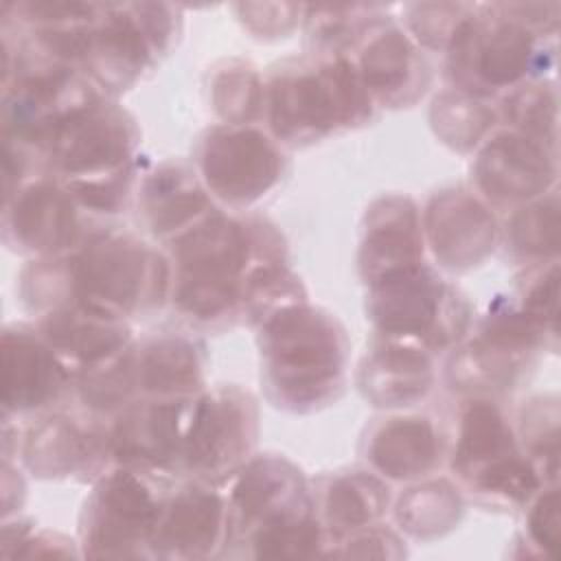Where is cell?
<instances>
[{"instance_id": "obj_1", "label": "cell", "mask_w": 561, "mask_h": 561, "mask_svg": "<svg viewBox=\"0 0 561 561\" xmlns=\"http://www.w3.org/2000/svg\"><path fill=\"white\" fill-rule=\"evenodd\" d=\"M167 245L171 267L169 302L188 324L219 329L241 320L248 272L267 261H285L276 226L256 215L215 210Z\"/></svg>"}, {"instance_id": "obj_2", "label": "cell", "mask_w": 561, "mask_h": 561, "mask_svg": "<svg viewBox=\"0 0 561 561\" xmlns=\"http://www.w3.org/2000/svg\"><path fill=\"white\" fill-rule=\"evenodd\" d=\"M226 548L248 557H316L327 543L311 484L278 454L250 456L228 480Z\"/></svg>"}, {"instance_id": "obj_3", "label": "cell", "mask_w": 561, "mask_h": 561, "mask_svg": "<svg viewBox=\"0 0 561 561\" xmlns=\"http://www.w3.org/2000/svg\"><path fill=\"white\" fill-rule=\"evenodd\" d=\"M348 337L340 320L309 302L259 327L261 381L267 399L287 412H316L346 383Z\"/></svg>"}, {"instance_id": "obj_4", "label": "cell", "mask_w": 561, "mask_h": 561, "mask_svg": "<svg viewBox=\"0 0 561 561\" xmlns=\"http://www.w3.org/2000/svg\"><path fill=\"white\" fill-rule=\"evenodd\" d=\"M351 57L289 59L265 81L263 118L278 145L305 147L355 129L375 114Z\"/></svg>"}, {"instance_id": "obj_5", "label": "cell", "mask_w": 561, "mask_h": 561, "mask_svg": "<svg viewBox=\"0 0 561 561\" xmlns=\"http://www.w3.org/2000/svg\"><path fill=\"white\" fill-rule=\"evenodd\" d=\"M70 265L72 302L129 320L169 300V259L127 230H88Z\"/></svg>"}, {"instance_id": "obj_6", "label": "cell", "mask_w": 561, "mask_h": 561, "mask_svg": "<svg viewBox=\"0 0 561 561\" xmlns=\"http://www.w3.org/2000/svg\"><path fill=\"white\" fill-rule=\"evenodd\" d=\"M445 53L451 88L489 99L526 81L543 79L554 48L500 4H473Z\"/></svg>"}, {"instance_id": "obj_7", "label": "cell", "mask_w": 561, "mask_h": 561, "mask_svg": "<svg viewBox=\"0 0 561 561\" xmlns=\"http://www.w3.org/2000/svg\"><path fill=\"white\" fill-rule=\"evenodd\" d=\"M366 318L375 337L436 353L467 337L471 307L458 287L421 261L368 283Z\"/></svg>"}, {"instance_id": "obj_8", "label": "cell", "mask_w": 561, "mask_h": 561, "mask_svg": "<svg viewBox=\"0 0 561 561\" xmlns=\"http://www.w3.org/2000/svg\"><path fill=\"white\" fill-rule=\"evenodd\" d=\"M175 478L107 467L83 502L79 546L85 557H151V539Z\"/></svg>"}, {"instance_id": "obj_9", "label": "cell", "mask_w": 561, "mask_h": 561, "mask_svg": "<svg viewBox=\"0 0 561 561\" xmlns=\"http://www.w3.org/2000/svg\"><path fill=\"white\" fill-rule=\"evenodd\" d=\"M554 342L517 305L500 300L478 329L454 346L447 381L467 397H491L515 388L541 346Z\"/></svg>"}, {"instance_id": "obj_10", "label": "cell", "mask_w": 561, "mask_h": 561, "mask_svg": "<svg viewBox=\"0 0 561 561\" xmlns=\"http://www.w3.org/2000/svg\"><path fill=\"white\" fill-rule=\"evenodd\" d=\"M259 436V405L237 383L204 388L193 397L180 478L221 484L250 456Z\"/></svg>"}, {"instance_id": "obj_11", "label": "cell", "mask_w": 561, "mask_h": 561, "mask_svg": "<svg viewBox=\"0 0 561 561\" xmlns=\"http://www.w3.org/2000/svg\"><path fill=\"white\" fill-rule=\"evenodd\" d=\"M287 158L256 125H213L197 147L195 171L213 199L241 210L265 197L285 175Z\"/></svg>"}, {"instance_id": "obj_12", "label": "cell", "mask_w": 561, "mask_h": 561, "mask_svg": "<svg viewBox=\"0 0 561 561\" xmlns=\"http://www.w3.org/2000/svg\"><path fill=\"white\" fill-rule=\"evenodd\" d=\"M140 131L129 112L101 99L66 116L46 147L48 173L79 180L112 173L136 160Z\"/></svg>"}, {"instance_id": "obj_13", "label": "cell", "mask_w": 561, "mask_h": 561, "mask_svg": "<svg viewBox=\"0 0 561 561\" xmlns=\"http://www.w3.org/2000/svg\"><path fill=\"white\" fill-rule=\"evenodd\" d=\"M24 467L42 480H96L107 467L110 432L107 421L61 408L31 419L15 445Z\"/></svg>"}, {"instance_id": "obj_14", "label": "cell", "mask_w": 561, "mask_h": 561, "mask_svg": "<svg viewBox=\"0 0 561 561\" xmlns=\"http://www.w3.org/2000/svg\"><path fill=\"white\" fill-rule=\"evenodd\" d=\"M193 397H142L114 414L107 421L112 465L180 478Z\"/></svg>"}, {"instance_id": "obj_15", "label": "cell", "mask_w": 561, "mask_h": 561, "mask_svg": "<svg viewBox=\"0 0 561 561\" xmlns=\"http://www.w3.org/2000/svg\"><path fill=\"white\" fill-rule=\"evenodd\" d=\"M2 228L4 243L33 259L70 252L88 232L79 204L53 173H42L4 195Z\"/></svg>"}, {"instance_id": "obj_16", "label": "cell", "mask_w": 561, "mask_h": 561, "mask_svg": "<svg viewBox=\"0 0 561 561\" xmlns=\"http://www.w3.org/2000/svg\"><path fill=\"white\" fill-rule=\"evenodd\" d=\"M75 392V375L42 337L35 324L2 331L4 419H35L64 405Z\"/></svg>"}, {"instance_id": "obj_17", "label": "cell", "mask_w": 561, "mask_h": 561, "mask_svg": "<svg viewBox=\"0 0 561 561\" xmlns=\"http://www.w3.org/2000/svg\"><path fill=\"white\" fill-rule=\"evenodd\" d=\"M471 180L489 204L517 208L554 188L557 149L502 127L480 145Z\"/></svg>"}, {"instance_id": "obj_18", "label": "cell", "mask_w": 561, "mask_h": 561, "mask_svg": "<svg viewBox=\"0 0 561 561\" xmlns=\"http://www.w3.org/2000/svg\"><path fill=\"white\" fill-rule=\"evenodd\" d=\"M158 57L160 53L138 18L136 2L99 4L79 70L107 99H114L134 88L156 66Z\"/></svg>"}, {"instance_id": "obj_19", "label": "cell", "mask_w": 561, "mask_h": 561, "mask_svg": "<svg viewBox=\"0 0 561 561\" xmlns=\"http://www.w3.org/2000/svg\"><path fill=\"white\" fill-rule=\"evenodd\" d=\"M226 495L221 484L173 480L151 539V557L206 559L226 548Z\"/></svg>"}, {"instance_id": "obj_20", "label": "cell", "mask_w": 561, "mask_h": 561, "mask_svg": "<svg viewBox=\"0 0 561 561\" xmlns=\"http://www.w3.org/2000/svg\"><path fill=\"white\" fill-rule=\"evenodd\" d=\"M351 61L373 103L383 107L412 105L432 79L421 46L388 15L368 31Z\"/></svg>"}, {"instance_id": "obj_21", "label": "cell", "mask_w": 561, "mask_h": 561, "mask_svg": "<svg viewBox=\"0 0 561 561\" xmlns=\"http://www.w3.org/2000/svg\"><path fill=\"white\" fill-rule=\"evenodd\" d=\"M423 219L425 245L440 267L465 272L480 265L495 248L500 230L489 206L469 191L451 188L436 193Z\"/></svg>"}, {"instance_id": "obj_22", "label": "cell", "mask_w": 561, "mask_h": 561, "mask_svg": "<svg viewBox=\"0 0 561 561\" xmlns=\"http://www.w3.org/2000/svg\"><path fill=\"white\" fill-rule=\"evenodd\" d=\"M35 327L75 379L112 362L134 342L129 320L81 302L35 318Z\"/></svg>"}, {"instance_id": "obj_23", "label": "cell", "mask_w": 561, "mask_h": 561, "mask_svg": "<svg viewBox=\"0 0 561 561\" xmlns=\"http://www.w3.org/2000/svg\"><path fill=\"white\" fill-rule=\"evenodd\" d=\"M445 443L440 430L423 414H394L364 438V458L373 471L392 482L423 480L440 467Z\"/></svg>"}, {"instance_id": "obj_24", "label": "cell", "mask_w": 561, "mask_h": 561, "mask_svg": "<svg viewBox=\"0 0 561 561\" xmlns=\"http://www.w3.org/2000/svg\"><path fill=\"white\" fill-rule=\"evenodd\" d=\"M357 261L366 285L388 272L425 261L423 219L410 197L388 195L368 208Z\"/></svg>"}, {"instance_id": "obj_25", "label": "cell", "mask_w": 561, "mask_h": 561, "mask_svg": "<svg viewBox=\"0 0 561 561\" xmlns=\"http://www.w3.org/2000/svg\"><path fill=\"white\" fill-rule=\"evenodd\" d=\"M434 379V353L386 337L373 340L357 375L364 399L375 408H410L427 397Z\"/></svg>"}, {"instance_id": "obj_26", "label": "cell", "mask_w": 561, "mask_h": 561, "mask_svg": "<svg viewBox=\"0 0 561 561\" xmlns=\"http://www.w3.org/2000/svg\"><path fill=\"white\" fill-rule=\"evenodd\" d=\"M519 451L515 427L495 399L469 397L462 403L456 416L449 467L465 489Z\"/></svg>"}, {"instance_id": "obj_27", "label": "cell", "mask_w": 561, "mask_h": 561, "mask_svg": "<svg viewBox=\"0 0 561 561\" xmlns=\"http://www.w3.org/2000/svg\"><path fill=\"white\" fill-rule=\"evenodd\" d=\"M138 204L149 232L162 243L217 210L197 171L178 160H167L145 175L138 186Z\"/></svg>"}, {"instance_id": "obj_28", "label": "cell", "mask_w": 561, "mask_h": 561, "mask_svg": "<svg viewBox=\"0 0 561 561\" xmlns=\"http://www.w3.org/2000/svg\"><path fill=\"white\" fill-rule=\"evenodd\" d=\"M138 397H193L204 390V346L175 331H160L131 344Z\"/></svg>"}, {"instance_id": "obj_29", "label": "cell", "mask_w": 561, "mask_h": 561, "mask_svg": "<svg viewBox=\"0 0 561 561\" xmlns=\"http://www.w3.org/2000/svg\"><path fill=\"white\" fill-rule=\"evenodd\" d=\"M316 513L329 541L375 526L388 511L390 493L383 478L368 471H337L324 476L313 489Z\"/></svg>"}, {"instance_id": "obj_30", "label": "cell", "mask_w": 561, "mask_h": 561, "mask_svg": "<svg viewBox=\"0 0 561 561\" xmlns=\"http://www.w3.org/2000/svg\"><path fill=\"white\" fill-rule=\"evenodd\" d=\"M506 248L524 265L557 261L559 250V197L557 188L513 208L506 224Z\"/></svg>"}, {"instance_id": "obj_31", "label": "cell", "mask_w": 561, "mask_h": 561, "mask_svg": "<svg viewBox=\"0 0 561 561\" xmlns=\"http://www.w3.org/2000/svg\"><path fill=\"white\" fill-rule=\"evenodd\" d=\"M386 15L375 7H305L302 26L318 57H351Z\"/></svg>"}, {"instance_id": "obj_32", "label": "cell", "mask_w": 561, "mask_h": 561, "mask_svg": "<svg viewBox=\"0 0 561 561\" xmlns=\"http://www.w3.org/2000/svg\"><path fill=\"white\" fill-rule=\"evenodd\" d=\"M210 103L224 125H254L263 118L265 81L241 59H224L210 75Z\"/></svg>"}, {"instance_id": "obj_33", "label": "cell", "mask_w": 561, "mask_h": 561, "mask_svg": "<svg viewBox=\"0 0 561 561\" xmlns=\"http://www.w3.org/2000/svg\"><path fill=\"white\" fill-rule=\"evenodd\" d=\"M430 118L440 142L456 151H471L493 134L497 112L482 99L451 88L434 99Z\"/></svg>"}, {"instance_id": "obj_34", "label": "cell", "mask_w": 561, "mask_h": 561, "mask_svg": "<svg viewBox=\"0 0 561 561\" xmlns=\"http://www.w3.org/2000/svg\"><path fill=\"white\" fill-rule=\"evenodd\" d=\"M302 302H307L305 285L289 270L287 261L259 263L243 283L241 320L259 329L272 316Z\"/></svg>"}, {"instance_id": "obj_35", "label": "cell", "mask_w": 561, "mask_h": 561, "mask_svg": "<svg viewBox=\"0 0 561 561\" xmlns=\"http://www.w3.org/2000/svg\"><path fill=\"white\" fill-rule=\"evenodd\" d=\"M462 513V500L447 480L421 482L397 502L394 517L399 526L414 537H436L447 533Z\"/></svg>"}, {"instance_id": "obj_36", "label": "cell", "mask_w": 561, "mask_h": 561, "mask_svg": "<svg viewBox=\"0 0 561 561\" xmlns=\"http://www.w3.org/2000/svg\"><path fill=\"white\" fill-rule=\"evenodd\" d=\"M497 121L506 129L557 149V90L546 79L526 81L502 94Z\"/></svg>"}, {"instance_id": "obj_37", "label": "cell", "mask_w": 561, "mask_h": 561, "mask_svg": "<svg viewBox=\"0 0 561 561\" xmlns=\"http://www.w3.org/2000/svg\"><path fill=\"white\" fill-rule=\"evenodd\" d=\"M522 451L537 465L548 484L559 471V405L557 397H535L519 412L515 427Z\"/></svg>"}, {"instance_id": "obj_38", "label": "cell", "mask_w": 561, "mask_h": 561, "mask_svg": "<svg viewBox=\"0 0 561 561\" xmlns=\"http://www.w3.org/2000/svg\"><path fill=\"white\" fill-rule=\"evenodd\" d=\"M138 178L136 160L129 162L123 169H116L112 173H101L92 178H79V180H61L66 188L70 191L72 199L79 204L81 210L94 213V215H116L121 213L129 197L134 195Z\"/></svg>"}, {"instance_id": "obj_39", "label": "cell", "mask_w": 561, "mask_h": 561, "mask_svg": "<svg viewBox=\"0 0 561 561\" xmlns=\"http://www.w3.org/2000/svg\"><path fill=\"white\" fill-rule=\"evenodd\" d=\"M473 4H412L405 9V33L425 48L447 50L456 28Z\"/></svg>"}, {"instance_id": "obj_40", "label": "cell", "mask_w": 561, "mask_h": 561, "mask_svg": "<svg viewBox=\"0 0 561 561\" xmlns=\"http://www.w3.org/2000/svg\"><path fill=\"white\" fill-rule=\"evenodd\" d=\"M557 302H559V263L548 261L530 265L517 291V307L541 329L557 337Z\"/></svg>"}, {"instance_id": "obj_41", "label": "cell", "mask_w": 561, "mask_h": 561, "mask_svg": "<svg viewBox=\"0 0 561 561\" xmlns=\"http://www.w3.org/2000/svg\"><path fill=\"white\" fill-rule=\"evenodd\" d=\"M526 511V539L539 554L550 557L559 543V489L557 484L541 486L535 497L524 506Z\"/></svg>"}, {"instance_id": "obj_42", "label": "cell", "mask_w": 561, "mask_h": 561, "mask_svg": "<svg viewBox=\"0 0 561 561\" xmlns=\"http://www.w3.org/2000/svg\"><path fill=\"white\" fill-rule=\"evenodd\" d=\"M241 22L259 37H287L305 18L302 4H237Z\"/></svg>"}]
</instances>
